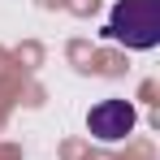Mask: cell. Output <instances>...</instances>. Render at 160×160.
<instances>
[{
	"label": "cell",
	"instance_id": "obj_1",
	"mask_svg": "<svg viewBox=\"0 0 160 160\" xmlns=\"http://www.w3.org/2000/svg\"><path fill=\"white\" fill-rule=\"evenodd\" d=\"M108 39L147 52L160 43V0H117L108 13Z\"/></svg>",
	"mask_w": 160,
	"mask_h": 160
},
{
	"label": "cell",
	"instance_id": "obj_2",
	"mask_svg": "<svg viewBox=\"0 0 160 160\" xmlns=\"http://www.w3.org/2000/svg\"><path fill=\"white\" fill-rule=\"evenodd\" d=\"M134 121H138V112H134L130 100H100L87 112V130L95 134L100 143H121L134 130Z\"/></svg>",
	"mask_w": 160,
	"mask_h": 160
}]
</instances>
